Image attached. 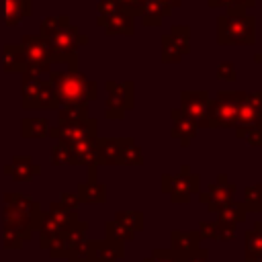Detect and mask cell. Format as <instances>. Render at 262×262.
<instances>
[{"mask_svg": "<svg viewBox=\"0 0 262 262\" xmlns=\"http://www.w3.org/2000/svg\"><path fill=\"white\" fill-rule=\"evenodd\" d=\"M20 106L31 111V108H57L55 92L49 82V78H41L35 74H23V100Z\"/></svg>", "mask_w": 262, "mask_h": 262, "instance_id": "8992f818", "label": "cell"}, {"mask_svg": "<svg viewBox=\"0 0 262 262\" xmlns=\"http://www.w3.org/2000/svg\"><path fill=\"white\" fill-rule=\"evenodd\" d=\"M217 43L219 45H254L256 43V16H227L217 18Z\"/></svg>", "mask_w": 262, "mask_h": 262, "instance_id": "7a4b0ae2", "label": "cell"}, {"mask_svg": "<svg viewBox=\"0 0 262 262\" xmlns=\"http://www.w3.org/2000/svg\"><path fill=\"white\" fill-rule=\"evenodd\" d=\"M104 233H106V237L104 239H111V242H121V244H125V242H129V239H133V231H129L127 227H123V225H119L115 219L113 221H106V225H104Z\"/></svg>", "mask_w": 262, "mask_h": 262, "instance_id": "74e56055", "label": "cell"}, {"mask_svg": "<svg viewBox=\"0 0 262 262\" xmlns=\"http://www.w3.org/2000/svg\"><path fill=\"white\" fill-rule=\"evenodd\" d=\"M170 39L174 41V45L178 47V51L182 53V57L186 53H190V27L188 25H178V27H172V31L168 33Z\"/></svg>", "mask_w": 262, "mask_h": 262, "instance_id": "836d02e7", "label": "cell"}, {"mask_svg": "<svg viewBox=\"0 0 262 262\" xmlns=\"http://www.w3.org/2000/svg\"><path fill=\"white\" fill-rule=\"evenodd\" d=\"M92 250H94V239H90L88 235H84L82 239L76 242L74 252H72L70 258H74V260H92Z\"/></svg>", "mask_w": 262, "mask_h": 262, "instance_id": "b9f144b4", "label": "cell"}, {"mask_svg": "<svg viewBox=\"0 0 262 262\" xmlns=\"http://www.w3.org/2000/svg\"><path fill=\"white\" fill-rule=\"evenodd\" d=\"M51 166H74L72 164V151L68 145L63 143H55L51 147V156H49Z\"/></svg>", "mask_w": 262, "mask_h": 262, "instance_id": "60d3db41", "label": "cell"}, {"mask_svg": "<svg viewBox=\"0 0 262 262\" xmlns=\"http://www.w3.org/2000/svg\"><path fill=\"white\" fill-rule=\"evenodd\" d=\"M215 215H217L215 221H221V223H227V225H237V223L246 221L248 211H246V205L244 203H237L235 199H231V201L219 205L217 211H215Z\"/></svg>", "mask_w": 262, "mask_h": 262, "instance_id": "44dd1931", "label": "cell"}, {"mask_svg": "<svg viewBox=\"0 0 262 262\" xmlns=\"http://www.w3.org/2000/svg\"><path fill=\"white\" fill-rule=\"evenodd\" d=\"M57 203H61V205L68 207V209H78V207H80V201H78L76 192H59Z\"/></svg>", "mask_w": 262, "mask_h": 262, "instance_id": "c3c4849f", "label": "cell"}, {"mask_svg": "<svg viewBox=\"0 0 262 262\" xmlns=\"http://www.w3.org/2000/svg\"><path fill=\"white\" fill-rule=\"evenodd\" d=\"M2 70L4 72H25L27 70V55L18 43L2 45Z\"/></svg>", "mask_w": 262, "mask_h": 262, "instance_id": "ac0fdd59", "label": "cell"}, {"mask_svg": "<svg viewBox=\"0 0 262 262\" xmlns=\"http://www.w3.org/2000/svg\"><path fill=\"white\" fill-rule=\"evenodd\" d=\"M239 139H244L248 145L262 147V127H235L233 129Z\"/></svg>", "mask_w": 262, "mask_h": 262, "instance_id": "ab89813d", "label": "cell"}, {"mask_svg": "<svg viewBox=\"0 0 262 262\" xmlns=\"http://www.w3.org/2000/svg\"><path fill=\"white\" fill-rule=\"evenodd\" d=\"M47 252H49V256H51L53 260L70 258L72 252H74V242H72V237H70L68 233H63V235L55 237V239L47 246Z\"/></svg>", "mask_w": 262, "mask_h": 262, "instance_id": "4dcf8cb0", "label": "cell"}, {"mask_svg": "<svg viewBox=\"0 0 262 262\" xmlns=\"http://www.w3.org/2000/svg\"><path fill=\"white\" fill-rule=\"evenodd\" d=\"M86 119H90L86 106H63V108H57V123L59 125L82 123Z\"/></svg>", "mask_w": 262, "mask_h": 262, "instance_id": "e575fe53", "label": "cell"}, {"mask_svg": "<svg viewBox=\"0 0 262 262\" xmlns=\"http://www.w3.org/2000/svg\"><path fill=\"white\" fill-rule=\"evenodd\" d=\"M2 201H4V205L14 207V209H18V211H23V213H33V211L39 207L31 196L20 194V192H4V194H2Z\"/></svg>", "mask_w": 262, "mask_h": 262, "instance_id": "1f68e13d", "label": "cell"}, {"mask_svg": "<svg viewBox=\"0 0 262 262\" xmlns=\"http://www.w3.org/2000/svg\"><path fill=\"white\" fill-rule=\"evenodd\" d=\"M237 127H262V92L237 90Z\"/></svg>", "mask_w": 262, "mask_h": 262, "instance_id": "7c38bea8", "label": "cell"}, {"mask_svg": "<svg viewBox=\"0 0 262 262\" xmlns=\"http://www.w3.org/2000/svg\"><path fill=\"white\" fill-rule=\"evenodd\" d=\"M233 196H235V184L229 182V178L225 174H219L217 180L211 182V184H207L205 190L201 188V192L196 194V201L201 205H207V211L215 215L217 207L223 205V203H227V201H231Z\"/></svg>", "mask_w": 262, "mask_h": 262, "instance_id": "8fae6325", "label": "cell"}, {"mask_svg": "<svg viewBox=\"0 0 262 262\" xmlns=\"http://www.w3.org/2000/svg\"><path fill=\"white\" fill-rule=\"evenodd\" d=\"M162 63H180L182 53L178 51V47L174 45V41L170 39V35H164L162 39Z\"/></svg>", "mask_w": 262, "mask_h": 262, "instance_id": "f35d334b", "label": "cell"}, {"mask_svg": "<svg viewBox=\"0 0 262 262\" xmlns=\"http://www.w3.org/2000/svg\"><path fill=\"white\" fill-rule=\"evenodd\" d=\"M160 186L172 203H190V199L201 192V176L192 174L190 166L182 164L178 174H162Z\"/></svg>", "mask_w": 262, "mask_h": 262, "instance_id": "277c9868", "label": "cell"}, {"mask_svg": "<svg viewBox=\"0 0 262 262\" xmlns=\"http://www.w3.org/2000/svg\"><path fill=\"white\" fill-rule=\"evenodd\" d=\"M2 172L6 174V176H10L14 182H31L33 178H37L39 174H41V166L39 164H35L29 156H14L12 160H10V164H6L4 168H2Z\"/></svg>", "mask_w": 262, "mask_h": 262, "instance_id": "4fadbf2b", "label": "cell"}, {"mask_svg": "<svg viewBox=\"0 0 262 262\" xmlns=\"http://www.w3.org/2000/svg\"><path fill=\"white\" fill-rule=\"evenodd\" d=\"M178 262H209V250L196 248L188 254H178Z\"/></svg>", "mask_w": 262, "mask_h": 262, "instance_id": "bcb514c9", "label": "cell"}, {"mask_svg": "<svg viewBox=\"0 0 262 262\" xmlns=\"http://www.w3.org/2000/svg\"><path fill=\"white\" fill-rule=\"evenodd\" d=\"M47 213H49L51 217H55V219H59V221H66V223H72V225L80 221V217H78V209H68V207H63L61 203H57V201L49 203Z\"/></svg>", "mask_w": 262, "mask_h": 262, "instance_id": "8d00e7d4", "label": "cell"}, {"mask_svg": "<svg viewBox=\"0 0 262 262\" xmlns=\"http://www.w3.org/2000/svg\"><path fill=\"white\" fill-rule=\"evenodd\" d=\"M27 55V70L23 74H35V76H47L53 66V53L49 47V41L41 35H23L18 43Z\"/></svg>", "mask_w": 262, "mask_h": 262, "instance_id": "5b68a950", "label": "cell"}, {"mask_svg": "<svg viewBox=\"0 0 262 262\" xmlns=\"http://www.w3.org/2000/svg\"><path fill=\"white\" fill-rule=\"evenodd\" d=\"M211 96L207 90H182L178 111L190 119L199 129H207V111Z\"/></svg>", "mask_w": 262, "mask_h": 262, "instance_id": "30bf717a", "label": "cell"}, {"mask_svg": "<svg viewBox=\"0 0 262 262\" xmlns=\"http://www.w3.org/2000/svg\"><path fill=\"white\" fill-rule=\"evenodd\" d=\"M217 78L219 80H225V82H235L237 80V70L233 63L229 61H223L217 66Z\"/></svg>", "mask_w": 262, "mask_h": 262, "instance_id": "f6af8a7d", "label": "cell"}, {"mask_svg": "<svg viewBox=\"0 0 262 262\" xmlns=\"http://www.w3.org/2000/svg\"><path fill=\"white\" fill-rule=\"evenodd\" d=\"M141 262H178V254L172 252L170 248H156L151 256L143 258Z\"/></svg>", "mask_w": 262, "mask_h": 262, "instance_id": "ee69618b", "label": "cell"}, {"mask_svg": "<svg viewBox=\"0 0 262 262\" xmlns=\"http://www.w3.org/2000/svg\"><path fill=\"white\" fill-rule=\"evenodd\" d=\"M100 27H102V29H104V33H106V35H111V37H113V35L133 37V33H135L133 18H131L129 14H125V12H119V14L111 16V18H106Z\"/></svg>", "mask_w": 262, "mask_h": 262, "instance_id": "cb8c5ba5", "label": "cell"}, {"mask_svg": "<svg viewBox=\"0 0 262 262\" xmlns=\"http://www.w3.org/2000/svg\"><path fill=\"white\" fill-rule=\"evenodd\" d=\"M170 117H172V129H170V135H172L174 139H180V147H188V145L192 143V139L196 137L199 127H196L190 119H186V117L178 111V106L170 111Z\"/></svg>", "mask_w": 262, "mask_h": 262, "instance_id": "5bb4252c", "label": "cell"}, {"mask_svg": "<svg viewBox=\"0 0 262 262\" xmlns=\"http://www.w3.org/2000/svg\"><path fill=\"white\" fill-rule=\"evenodd\" d=\"M96 156L98 166H121V137H98Z\"/></svg>", "mask_w": 262, "mask_h": 262, "instance_id": "9a60e30c", "label": "cell"}, {"mask_svg": "<svg viewBox=\"0 0 262 262\" xmlns=\"http://www.w3.org/2000/svg\"><path fill=\"white\" fill-rule=\"evenodd\" d=\"M49 82L55 92L57 108L63 106H86L90 100L98 98V84L86 78L80 70L49 72Z\"/></svg>", "mask_w": 262, "mask_h": 262, "instance_id": "6da1fadb", "label": "cell"}, {"mask_svg": "<svg viewBox=\"0 0 262 262\" xmlns=\"http://www.w3.org/2000/svg\"><path fill=\"white\" fill-rule=\"evenodd\" d=\"M68 262H94V260H74V258H70Z\"/></svg>", "mask_w": 262, "mask_h": 262, "instance_id": "db71d44e", "label": "cell"}, {"mask_svg": "<svg viewBox=\"0 0 262 262\" xmlns=\"http://www.w3.org/2000/svg\"><path fill=\"white\" fill-rule=\"evenodd\" d=\"M49 137L57 139V143H63V145H78V143H84V141H92L98 137V125H96V119H86L82 123H68V125H55L49 129L47 133Z\"/></svg>", "mask_w": 262, "mask_h": 262, "instance_id": "9c48e42d", "label": "cell"}, {"mask_svg": "<svg viewBox=\"0 0 262 262\" xmlns=\"http://www.w3.org/2000/svg\"><path fill=\"white\" fill-rule=\"evenodd\" d=\"M207 4H209L211 8H215V6L229 8V6H233V4H235V0H207Z\"/></svg>", "mask_w": 262, "mask_h": 262, "instance_id": "681fc988", "label": "cell"}, {"mask_svg": "<svg viewBox=\"0 0 262 262\" xmlns=\"http://www.w3.org/2000/svg\"><path fill=\"white\" fill-rule=\"evenodd\" d=\"M76 196L80 203H86V205H94V203H104L106 201V186L102 182H80L76 186Z\"/></svg>", "mask_w": 262, "mask_h": 262, "instance_id": "603a6c76", "label": "cell"}, {"mask_svg": "<svg viewBox=\"0 0 262 262\" xmlns=\"http://www.w3.org/2000/svg\"><path fill=\"white\" fill-rule=\"evenodd\" d=\"M121 6H123V12L129 14L131 18L139 16L141 14V8H143V0H119Z\"/></svg>", "mask_w": 262, "mask_h": 262, "instance_id": "7dc6e473", "label": "cell"}, {"mask_svg": "<svg viewBox=\"0 0 262 262\" xmlns=\"http://www.w3.org/2000/svg\"><path fill=\"white\" fill-rule=\"evenodd\" d=\"M246 211L248 213H262V182L258 184H250L244 188V201Z\"/></svg>", "mask_w": 262, "mask_h": 262, "instance_id": "d6a6232c", "label": "cell"}, {"mask_svg": "<svg viewBox=\"0 0 262 262\" xmlns=\"http://www.w3.org/2000/svg\"><path fill=\"white\" fill-rule=\"evenodd\" d=\"M104 86H106L104 117L106 119H113V121L125 119L127 111H131L133 104H135V100H133V88H135V84L131 80H125V82L108 80Z\"/></svg>", "mask_w": 262, "mask_h": 262, "instance_id": "ba28073f", "label": "cell"}, {"mask_svg": "<svg viewBox=\"0 0 262 262\" xmlns=\"http://www.w3.org/2000/svg\"><path fill=\"white\" fill-rule=\"evenodd\" d=\"M244 262H262V256H246Z\"/></svg>", "mask_w": 262, "mask_h": 262, "instance_id": "816d5d0a", "label": "cell"}, {"mask_svg": "<svg viewBox=\"0 0 262 262\" xmlns=\"http://www.w3.org/2000/svg\"><path fill=\"white\" fill-rule=\"evenodd\" d=\"M49 133V123L43 117H27L20 121V135L23 137H45Z\"/></svg>", "mask_w": 262, "mask_h": 262, "instance_id": "4316f807", "label": "cell"}, {"mask_svg": "<svg viewBox=\"0 0 262 262\" xmlns=\"http://www.w3.org/2000/svg\"><path fill=\"white\" fill-rule=\"evenodd\" d=\"M115 221L123 227H127L129 231L137 233V231H143L145 223H143V213L141 211H117L115 213Z\"/></svg>", "mask_w": 262, "mask_h": 262, "instance_id": "f1b7e54d", "label": "cell"}, {"mask_svg": "<svg viewBox=\"0 0 262 262\" xmlns=\"http://www.w3.org/2000/svg\"><path fill=\"white\" fill-rule=\"evenodd\" d=\"M168 14H172V10H168L164 4H160L158 0H147V2H143L139 18L145 27H160L164 16H168Z\"/></svg>", "mask_w": 262, "mask_h": 262, "instance_id": "d4e9b609", "label": "cell"}, {"mask_svg": "<svg viewBox=\"0 0 262 262\" xmlns=\"http://www.w3.org/2000/svg\"><path fill=\"white\" fill-rule=\"evenodd\" d=\"M47 41L53 53V63H66L70 70H78V49L86 45L88 37L76 25H66Z\"/></svg>", "mask_w": 262, "mask_h": 262, "instance_id": "3957f363", "label": "cell"}, {"mask_svg": "<svg viewBox=\"0 0 262 262\" xmlns=\"http://www.w3.org/2000/svg\"><path fill=\"white\" fill-rule=\"evenodd\" d=\"M254 59H256V63H262V53H258V55H254Z\"/></svg>", "mask_w": 262, "mask_h": 262, "instance_id": "f5cc1de1", "label": "cell"}, {"mask_svg": "<svg viewBox=\"0 0 262 262\" xmlns=\"http://www.w3.org/2000/svg\"><path fill=\"white\" fill-rule=\"evenodd\" d=\"M199 244H201V233L196 229H190V231L174 229L170 233V250L176 254H188V252L201 248Z\"/></svg>", "mask_w": 262, "mask_h": 262, "instance_id": "d6986e66", "label": "cell"}, {"mask_svg": "<svg viewBox=\"0 0 262 262\" xmlns=\"http://www.w3.org/2000/svg\"><path fill=\"white\" fill-rule=\"evenodd\" d=\"M23 242H25V237L16 229L2 225V248L4 250H20Z\"/></svg>", "mask_w": 262, "mask_h": 262, "instance_id": "7bdbcfd3", "label": "cell"}, {"mask_svg": "<svg viewBox=\"0 0 262 262\" xmlns=\"http://www.w3.org/2000/svg\"><path fill=\"white\" fill-rule=\"evenodd\" d=\"M123 12V6L119 0H98L96 2V25L100 27L106 18Z\"/></svg>", "mask_w": 262, "mask_h": 262, "instance_id": "d590c367", "label": "cell"}, {"mask_svg": "<svg viewBox=\"0 0 262 262\" xmlns=\"http://www.w3.org/2000/svg\"><path fill=\"white\" fill-rule=\"evenodd\" d=\"M33 14V0H4V23L6 27H16L23 18Z\"/></svg>", "mask_w": 262, "mask_h": 262, "instance_id": "ffe728a7", "label": "cell"}, {"mask_svg": "<svg viewBox=\"0 0 262 262\" xmlns=\"http://www.w3.org/2000/svg\"><path fill=\"white\" fill-rule=\"evenodd\" d=\"M160 4H164L168 10H172V8H178L180 6V0H158Z\"/></svg>", "mask_w": 262, "mask_h": 262, "instance_id": "f907efd6", "label": "cell"}, {"mask_svg": "<svg viewBox=\"0 0 262 262\" xmlns=\"http://www.w3.org/2000/svg\"><path fill=\"white\" fill-rule=\"evenodd\" d=\"M143 154L133 137H121V166H141Z\"/></svg>", "mask_w": 262, "mask_h": 262, "instance_id": "484cf974", "label": "cell"}, {"mask_svg": "<svg viewBox=\"0 0 262 262\" xmlns=\"http://www.w3.org/2000/svg\"><path fill=\"white\" fill-rule=\"evenodd\" d=\"M196 231L201 233V239L207 237V239H233L235 237V225H227V223H221V221H201Z\"/></svg>", "mask_w": 262, "mask_h": 262, "instance_id": "7402d4cb", "label": "cell"}, {"mask_svg": "<svg viewBox=\"0 0 262 262\" xmlns=\"http://www.w3.org/2000/svg\"><path fill=\"white\" fill-rule=\"evenodd\" d=\"M244 254L246 256H262V221L244 233Z\"/></svg>", "mask_w": 262, "mask_h": 262, "instance_id": "83f0119b", "label": "cell"}, {"mask_svg": "<svg viewBox=\"0 0 262 262\" xmlns=\"http://www.w3.org/2000/svg\"><path fill=\"white\" fill-rule=\"evenodd\" d=\"M98 139V137H96ZM96 139L84 141L78 145H68L72 151V164L84 166V168H98V156H96Z\"/></svg>", "mask_w": 262, "mask_h": 262, "instance_id": "e0dca14e", "label": "cell"}, {"mask_svg": "<svg viewBox=\"0 0 262 262\" xmlns=\"http://www.w3.org/2000/svg\"><path fill=\"white\" fill-rule=\"evenodd\" d=\"M237 127V90L217 92L209 102L207 129H235Z\"/></svg>", "mask_w": 262, "mask_h": 262, "instance_id": "52a82bcc", "label": "cell"}, {"mask_svg": "<svg viewBox=\"0 0 262 262\" xmlns=\"http://www.w3.org/2000/svg\"><path fill=\"white\" fill-rule=\"evenodd\" d=\"M66 25H70V16L68 14H51V16H45L43 20H41V25H39V35L43 37V39H49V37H53L59 29H63Z\"/></svg>", "mask_w": 262, "mask_h": 262, "instance_id": "f546056e", "label": "cell"}, {"mask_svg": "<svg viewBox=\"0 0 262 262\" xmlns=\"http://www.w3.org/2000/svg\"><path fill=\"white\" fill-rule=\"evenodd\" d=\"M125 258V244L111 239H94L92 260L94 262H119Z\"/></svg>", "mask_w": 262, "mask_h": 262, "instance_id": "2e32d148", "label": "cell"}]
</instances>
